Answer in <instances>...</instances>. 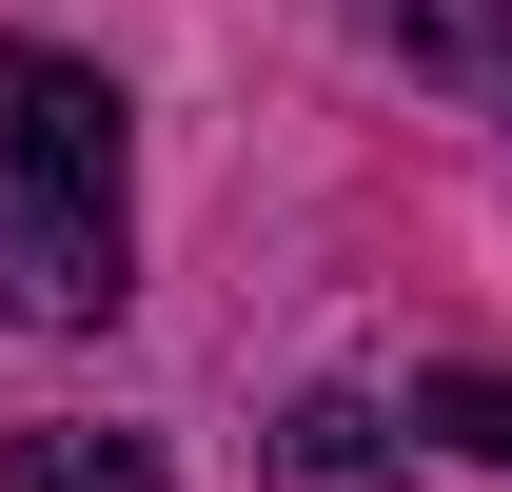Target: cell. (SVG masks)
Instances as JSON below:
<instances>
[{"label": "cell", "mask_w": 512, "mask_h": 492, "mask_svg": "<svg viewBox=\"0 0 512 492\" xmlns=\"http://www.w3.org/2000/svg\"><path fill=\"white\" fill-rule=\"evenodd\" d=\"M119 79L60 60V40H0V315L20 335H79L119 315Z\"/></svg>", "instance_id": "1"}, {"label": "cell", "mask_w": 512, "mask_h": 492, "mask_svg": "<svg viewBox=\"0 0 512 492\" xmlns=\"http://www.w3.org/2000/svg\"><path fill=\"white\" fill-rule=\"evenodd\" d=\"M394 60L434 79V99H473V119H512V0H355Z\"/></svg>", "instance_id": "2"}, {"label": "cell", "mask_w": 512, "mask_h": 492, "mask_svg": "<svg viewBox=\"0 0 512 492\" xmlns=\"http://www.w3.org/2000/svg\"><path fill=\"white\" fill-rule=\"evenodd\" d=\"M394 433L414 414H375V394H296L276 414V492H394Z\"/></svg>", "instance_id": "3"}, {"label": "cell", "mask_w": 512, "mask_h": 492, "mask_svg": "<svg viewBox=\"0 0 512 492\" xmlns=\"http://www.w3.org/2000/svg\"><path fill=\"white\" fill-rule=\"evenodd\" d=\"M0 492H158L138 433H0Z\"/></svg>", "instance_id": "4"}, {"label": "cell", "mask_w": 512, "mask_h": 492, "mask_svg": "<svg viewBox=\"0 0 512 492\" xmlns=\"http://www.w3.org/2000/svg\"><path fill=\"white\" fill-rule=\"evenodd\" d=\"M414 433H453V453L512 473V374H414Z\"/></svg>", "instance_id": "5"}]
</instances>
